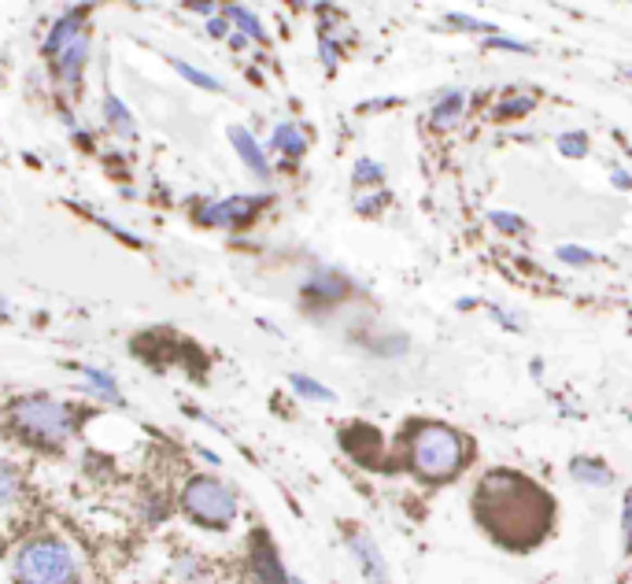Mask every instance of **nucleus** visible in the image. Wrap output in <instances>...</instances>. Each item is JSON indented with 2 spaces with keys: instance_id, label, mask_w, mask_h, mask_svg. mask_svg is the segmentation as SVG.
Returning a JSON list of instances; mask_svg holds the SVG:
<instances>
[{
  "instance_id": "f8f14e48",
  "label": "nucleus",
  "mask_w": 632,
  "mask_h": 584,
  "mask_svg": "<svg viewBox=\"0 0 632 584\" xmlns=\"http://www.w3.org/2000/svg\"><path fill=\"white\" fill-rule=\"evenodd\" d=\"M274 149H281L286 156L296 160V156H304V152H307V141H304V134H300L292 123H281L278 130H274Z\"/></svg>"
},
{
  "instance_id": "4468645a",
  "label": "nucleus",
  "mask_w": 632,
  "mask_h": 584,
  "mask_svg": "<svg viewBox=\"0 0 632 584\" xmlns=\"http://www.w3.org/2000/svg\"><path fill=\"white\" fill-rule=\"evenodd\" d=\"M104 115H108V123H112V130H118V134H134V118H130V112H126L123 100H118V97H108Z\"/></svg>"
},
{
  "instance_id": "9d476101",
  "label": "nucleus",
  "mask_w": 632,
  "mask_h": 584,
  "mask_svg": "<svg viewBox=\"0 0 632 584\" xmlns=\"http://www.w3.org/2000/svg\"><path fill=\"white\" fill-rule=\"evenodd\" d=\"M352 547H355V555L363 559V573H366V577H370L374 584H389V581H384V559H381L378 544H374L366 533H355L352 536Z\"/></svg>"
},
{
  "instance_id": "6ab92c4d",
  "label": "nucleus",
  "mask_w": 632,
  "mask_h": 584,
  "mask_svg": "<svg viewBox=\"0 0 632 584\" xmlns=\"http://www.w3.org/2000/svg\"><path fill=\"white\" fill-rule=\"evenodd\" d=\"M15 488H20V473H15L12 462H0V507L15 496Z\"/></svg>"
},
{
  "instance_id": "412c9836",
  "label": "nucleus",
  "mask_w": 632,
  "mask_h": 584,
  "mask_svg": "<svg viewBox=\"0 0 632 584\" xmlns=\"http://www.w3.org/2000/svg\"><path fill=\"white\" fill-rule=\"evenodd\" d=\"M355 181H381V167L378 163H370V160H359V167H355Z\"/></svg>"
},
{
  "instance_id": "aec40b11",
  "label": "nucleus",
  "mask_w": 632,
  "mask_h": 584,
  "mask_svg": "<svg viewBox=\"0 0 632 584\" xmlns=\"http://www.w3.org/2000/svg\"><path fill=\"white\" fill-rule=\"evenodd\" d=\"M558 149H563L566 156H584V152H589V141H584L581 134H577V137H570V134H566L563 141H558Z\"/></svg>"
},
{
  "instance_id": "bb28decb",
  "label": "nucleus",
  "mask_w": 632,
  "mask_h": 584,
  "mask_svg": "<svg viewBox=\"0 0 632 584\" xmlns=\"http://www.w3.org/2000/svg\"><path fill=\"white\" fill-rule=\"evenodd\" d=\"M323 60H326V67H337V56H333V45L323 41Z\"/></svg>"
},
{
  "instance_id": "a211bd4d",
  "label": "nucleus",
  "mask_w": 632,
  "mask_h": 584,
  "mask_svg": "<svg viewBox=\"0 0 632 584\" xmlns=\"http://www.w3.org/2000/svg\"><path fill=\"white\" fill-rule=\"evenodd\" d=\"M292 389H296L300 396H307V399H333V392H329L326 385H318V381L304 378V373H292Z\"/></svg>"
},
{
  "instance_id": "6e6552de",
  "label": "nucleus",
  "mask_w": 632,
  "mask_h": 584,
  "mask_svg": "<svg viewBox=\"0 0 632 584\" xmlns=\"http://www.w3.org/2000/svg\"><path fill=\"white\" fill-rule=\"evenodd\" d=\"M230 141H233V149L241 152V160L252 167V175H255V178H270V163H267V156H263V149L255 144V137H252L249 130H244V126H233V130H230Z\"/></svg>"
},
{
  "instance_id": "b1692460",
  "label": "nucleus",
  "mask_w": 632,
  "mask_h": 584,
  "mask_svg": "<svg viewBox=\"0 0 632 584\" xmlns=\"http://www.w3.org/2000/svg\"><path fill=\"white\" fill-rule=\"evenodd\" d=\"M447 23L452 26H463V30H492V26H484V23H478V20H466V15H447Z\"/></svg>"
},
{
  "instance_id": "dca6fc26",
  "label": "nucleus",
  "mask_w": 632,
  "mask_h": 584,
  "mask_svg": "<svg viewBox=\"0 0 632 584\" xmlns=\"http://www.w3.org/2000/svg\"><path fill=\"white\" fill-rule=\"evenodd\" d=\"M174 71H178L181 78L186 81H192V86H200V89H211V93H218V78H211V75H204V71H197L192 63H186V60H174Z\"/></svg>"
},
{
  "instance_id": "2f4dec72",
  "label": "nucleus",
  "mask_w": 632,
  "mask_h": 584,
  "mask_svg": "<svg viewBox=\"0 0 632 584\" xmlns=\"http://www.w3.org/2000/svg\"><path fill=\"white\" fill-rule=\"evenodd\" d=\"M292 584H304V581H292Z\"/></svg>"
},
{
  "instance_id": "20e7f679",
  "label": "nucleus",
  "mask_w": 632,
  "mask_h": 584,
  "mask_svg": "<svg viewBox=\"0 0 632 584\" xmlns=\"http://www.w3.org/2000/svg\"><path fill=\"white\" fill-rule=\"evenodd\" d=\"M181 507H186L189 518H197L204 525H230L237 518V496L218 478H204V473L186 485Z\"/></svg>"
},
{
  "instance_id": "ddd939ff",
  "label": "nucleus",
  "mask_w": 632,
  "mask_h": 584,
  "mask_svg": "<svg viewBox=\"0 0 632 584\" xmlns=\"http://www.w3.org/2000/svg\"><path fill=\"white\" fill-rule=\"evenodd\" d=\"M570 473L577 481H584V485H610V470L599 459H573Z\"/></svg>"
},
{
  "instance_id": "f257e3e1",
  "label": "nucleus",
  "mask_w": 632,
  "mask_h": 584,
  "mask_svg": "<svg viewBox=\"0 0 632 584\" xmlns=\"http://www.w3.org/2000/svg\"><path fill=\"white\" fill-rule=\"evenodd\" d=\"M478 518L500 544H536L552 522V499L518 473H492L478 488Z\"/></svg>"
},
{
  "instance_id": "393cba45",
  "label": "nucleus",
  "mask_w": 632,
  "mask_h": 584,
  "mask_svg": "<svg viewBox=\"0 0 632 584\" xmlns=\"http://www.w3.org/2000/svg\"><path fill=\"white\" fill-rule=\"evenodd\" d=\"M621 529H625V547L632 551V492L625 496V518H621Z\"/></svg>"
},
{
  "instance_id": "f3484780",
  "label": "nucleus",
  "mask_w": 632,
  "mask_h": 584,
  "mask_svg": "<svg viewBox=\"0 0 632 584\" xmlns=\"http://www.w3.org/2000/svg\"><path fill=\"white\" fill-rule=\"evenodd\" d=\"M226 15H230V20L241 26L244 34H249V38H255V41H263L267 38V34H263V26H260V20H255L252 12H244V8H237V4H230L226 8Z\"/></svg>"
},
{
  "instance_id": "7ed1b4c3",
  "label": "nucleus",
  "mask_w": 632,
  "mask_h": 584,
  "mask_svg": "<svg viewBox=\"0 0 632 584\" xmlns=\"http://www.w3.org/2000/svg\"><path fill=\"white\" fill-rule=\"evenodd\" d=\"M407 452H410V467L429 481H447L455 470L463 467L459 433L447 426H437V422H421V426L410 429Z\"/></svg>"
},
{
  "instance_id": "4be33fe9",
  "label": "nucleus",
  "mask_w": 632,
  "mask_h": 584,
  "mask_svg": "<svg viewBox=\"0 0 632 584\" xmlns=\"http://www.w3.org/2000/svg\"><path fill=\"white\" fill-rule=\"evenodd\" d=\"M558 259H563V263H577V267H584V263H595V255H592V252H584V249H558Z\"/></svg>"
},
{
  "instance_id": "f03ea898",
  "label": "nucleus",
  "mask_w": 632,
  "mask_h": 584,
  "mask_svg": "<svg viewBox=\"0 0 632 584\" xmlns=\"http://www.w3.org/2000/svg\"><path fill=\"white\" fill-rule=\"evenodd\" d=\"M12 577L15 584H78V566L60 536H38L20 547Z\"/></svg>"
},
{
  "instance_id": "1a4fd4ad",
  "label": "nucleus",
  "mask_w": 632,
  "mask_h": 584,
  "mask_svg": "<svg viewBox=\"0 0 632 584\" xmlns=\"http://www.w3.org/2000/svg\"><path fill=\"white\" fill-rule=\"evenodd\" d=\"M89 56V38L81 34V38H75L71 45H63V49L56 52V71H60V78H67V81H75L81 75V63H86Z\"/></svg>"
},
{
  "instance_id": "a878e982",
  "label": "nucleus",
  "mask_w": 632,
  "mask_h": 584,
  "mask_svg": "<svg viewBox=\"0 0 632 584\" xmlns=\"http://www.w3.org/2000/svg\"><path fill=\"white\" fill-rule=\"evenodd\" d=\"M492 49H515V52H526V45L521 41H510V38H489Z\"/></svg>"
},
{
  "instance_id": "423d86ee",
  "label": "nucleus",
  "mask_w": 632,
  "mask_h": 584,
  "mask_svg": "<svg viewBox=\"0 0 632 584\" xmlns=\"http://www.w3.org/2000/svg\"><path fill=\"white\" fill-rule=\"evenodd\" d=\"M263 207V196H233V200H223V204H207L200 207V223L207 226H241Z\"/></svg>"
},
{
  "instance_id": "39448f33",
  "label": "nucleus",
  "mask_w": 632,
  "mask_h": 584,
  "mask_svg": "<svg viewBox=\"0 0 632 584\" xmlns=\"http://www.w3.org/2000/svg\"><path fill=\"white\" fill-rule=\"evenodd\" d=\"M15 422H20L26 433L49 436V441H63V436L75 429V415H71V407L60 404V399L34 396V399H23V404L15 407Z\"/></svg>"
},
{
  "instance_id": "cd10ccee",
  "label": "nucleus",
  "mask_w": 632,
  "mask_h": 584,
  "mask_svg": "<svg viewBox=\"0 0 632 584\" xmlns=\"http://www.w3.org/2000/svg\"><path fill=\"white\" fill-rule=\"evenodd\" d=\"M207 30L215 34V38H223V34H226V23H223V20H211V26H207Z\"/></svg>"
},
{
  "instance_id": "c756f323",
  "label": "nucleus",
  "mask_w": 632,
  "mask_h": 584,
  "mask_svg": "<svg viewBox=\"0 0 632 584\" xmlns=\"http://www.w3.org/2000/svg\"><path fill=\"white\" fill-rule=\"evenodd\" d=\"M189 8H192V12H204V15L215 12V4H189Z\"/></svg>"
},
{
  "instance_id": "7c9ffc66",
  "label": "nucleus",
  "mask_w": 632,
  "mask_h": 584,
  "mask_svg": "<svg viewBox=\"0 0 632 584\" xmlns=\"http://www.w3.org/2000/svg\"><path fill=\"white\" fill-rule=\"evenodd\" d=\"M0 315H8V307H4V300H0Z\"/></svg>"
},
{
  "instance_id": "c85d7f7f",
  "label": "nucleus",
  "mask_w": 632,
  "mask_h": 584,
  "mask_svg": "<svg viewBox=\"0 0 632 584\" xmlns=\"http://www.w3.org/2000/svg\"><path fill=\"white\" fill-rule=\"evenodd\" d=\"M614 181H618L621 189H629V186H632V178L625 175V170H618V175H614Z\"/></svg>"
},
{
  "instance_id": "0eeeda50",
  "label": "nucleus",
  "mask_w": 632,
  "mask_h": 584,
  "mask_svg": "<svg viewBox=\"0 0 632 584\" xmlns=\"http://www.w3.org/2000/svg\"><path fill=\"white\" fill-rule=\"evenodd\" d=\"M252 570L263 584H286V566H281L267 533H255L252 541Z\"/></svg>"
},
{
  "instance_id": "9b49d317",
  "label": "nucleus",
  "mask_w": 632,
  "mask_h": 584,
  "mask_svg": "<svg viewBox=\"0 0 632 584\" xmlns=\"http://www.w3.org/2000/svg\"><path fill=\"white\" fill-rule=\"evenodd\" d=\"M341 292H344V281L337 278V274H329V270H318L315 278L307 281V296L311 300H326V304H333Z\"/></svg>"
},
{
  "instance_id": "5701e85b",
  "label": "nucleus",
  "mask_w": 632,
  "mask_h": 584,
  "mask_svg": "<svg viewBox=\"0 0 632 584\" xmlns=\"http://www.w3.org/2000/svg\"><path fill=\"white\" fill-rule=\"evenodd\" d=\"M492 223H496L503 233H518L521 230V218H515L510 212H492Z\"/></svg>"
},
{
  "instance_id": "2eb2a0df",
  "label": "nucleus",
  "mask_w": 632,
  "mask_h": 584,
  "mask_svg": "<svg viewBox=\"0 0 632 584\" xmlns=\"http://www.w3.org/2000/svg\"><path fill=\"white\" fill-rule=\"evenodd\" d=\"M463 112V93H447L441 104L433 107V126H452Z\"/></svg>"
}]
</instances>
